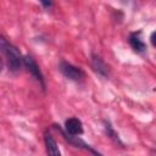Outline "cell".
<instances>
[{
	"label": "cell",
	"mask_w": 156,
	"mask_h": 156,
	"mask_svg": "<svg viewBox=\"0 0 156 156\" xmlns=\"http://www.w3.org/2000/svg\"><path fill=\"white\" fill-rule=\"evenodd\" d=\"M129 44L136 52H143L146 50V45L140 38V32H134L129 35Z\"/></svg>",
	"instance_id": "cell-5"
},
{
	"label": "cell",
	"mask_w": 156,
	"mask_h": 156,
	"mask_svg": "<svg viewBox=\"0 0 156 156\" xmlns=\"http://www.w3.org/2000/svg\"><path fill=\"white\" fill-rule=\"evenodd\" d=\"M58 68H60L61 73H62L66 78H68V79H71V80H80V79L84 78V72H83L79 67H76V66H73V65L69 63V62L61 61Z\"/></svg>",
	"instance_id": "cell-2"
},
{
	"label": "cell",
	"mask_w": 156,
	"mask_h": 156,
	"mask_svg": "<svg viewBox=\"0 0 156 156\" xmlns=\"http://www.w3.org/2000/svg\"><path fill=\"white\" fill-rule=\"evenodd\" d=\"M40 4L45 7V9H50L51 7V0H39Z\"/></svg>",
	"instance_id": "cell-8"
},
{
	"label": "cell",
	"mask_w": 156,
	"mask_h": 156,
	"mask_svg": "<svg viewBox=\"0 0 156 156\" xmlns=\"http://www.w3.org/2000/svg\"><path fill=\"white\" fill-rule=\"evenodd\" d=\"M150 40H151L152 46H154V48H156V30H155V32H152V34H151V37H150Z\"/></svg>",
	"instance_id": "cell-9"
},
{
	"label": "cell",
	"mask_w": 156,
	"mask_h": 156,
	"mask_svg": "<svg viewBox=\"0 0 156 156\" xmlns=\"http://www.w3.org/2000/svg\"><path fill=\"white\" fill-rule=\"evenodd\" d=\"M65 128H66V134L72 135V136H78L83 133V124L76 117L68 118L65 123Z\"/></svg>",
	"instance_id": "cell-4"
},
{
	"label": "cell",
	"mask_w": 156,
	"mask_h": 156,
	"mask_svg": "<svg viewBox=\"0 0 156 156\" xmlns=\"http://www.w3.org/2000/svg\"><path fill=\"white\" fill-rule=\"evenodd\" d=\"M91 62H93V67H94V69H95L96 72H99V73L102 74V76H107V74H108V66L101 60V57H99V56H93Z\"/></svg>",
	"instance_id": "cell-7"
},
{
	"label": "cell",
	"mask_w": 156,
	"mask_h": 156,
	"mask_svg": "<svg viewBox=\"0 0 156 156\" xmlns=\"http://www.w3.org/2000/svg\"><path fill=\"white\" fill-rule=\"evenodd\" d=\"M23 63H24V66L27 67L28 72H30V74L41 84V87H45L43 74H41L39 67H38L37 62L33 60V57H30V56H24V57H23Z\"/></svg>",
	"instance_id": "cell-3"
},
{
	"label": "cell",
	"mask_w": 156,
	"mask_h": 156,
	"mask_svg": "<svg viewBox=\"0 0 156 156\" xmlns=\"http://www.w3.org/2000/svg\"><path fill=\"white\" fill-rule=\"evenodd\" d=\"M44 141H45V146H46V151L49 155H54V156H57L60 155V150H58V146L55 141V139L52 138L51 134L49 133H45L44 134Z\"/></svg>",
	"instance_id": "cell-6"
},
{
	"label": "cell",
	"mask_w": 156,
	"mask_h": 156,
	"mask_svg": "<svg viewBox=\"0 0 156 156\" xmlns=\"http://www.w3.org/2000/svg\"><path fill=\"white\" fill-rule=\"evenodd\" d=\"M0 46H1V51H2L5 62L9 67V69L13 71V72L20 69V67L22 65V57H21V54L17 50V48H15L5 38L0 39Z\"/></svg>",
	"instance_id": "cell-1"
}]
</instances>
